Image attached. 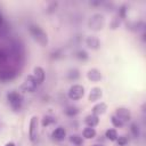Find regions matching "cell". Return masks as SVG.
Masks as SVG:
<instances>
[{
    "label": "cell",
    "instance_id": "obj_1",
    "mask_svg": "<svg viewBox=\"0 0 146 146\" xmlns=\"http://www.w3.org/2000/svg\"><path fill=\"white\" fill-rule=\"evenodd\" d=\"M29 32L31 34V36L42 47H46L48 44V36L47 33L38 25H30L29 27Z\"/></svg>",
    "mask_w": 146,
    "mask_h": 146
},
{
    "label": "cell",
    "instance_id": "obj_2",
    "mask_svg": "<svg viewBox=\"0 0 146 146\" xmlns=\"http://www.w3.org/2000/svg\"><path fill=\"white\" fill-rule=\"evenodd\" d=\"M105 25V18L102 14H94L88 19V27L92 31H100Z\"/></svg>",
    "mask_w": 146,
    "mask_h": 146
},
{
    "label": "cell",
    "instance_id": "obj_3",
    "mask_svg": "<svg viewBox=\"0 0 146 146\" xmlns=\"http://www.w3.org/2000/svg\"><path fill=\"white\" fill-rule=\"evenodd\" d=\"M7 99L9 105L14 111H19L23 105V97L17 91H10L7 94Z\"/></svg>",
    "mask_w": 146,
    "mask_h": 146
},
{
    "label": "cell",
    "instance_id": "obj_4",
    "mask_svg": "<svg viewBox=\"0 0 146 146\" xmlns=\"http://www.w3.org/2000/svg\"><path fill=\"white\" fill-rule=\"evenodd\" d=\"M36 87H38V82L35 81L33 75H29V76H26V79L22 83L21 90L23 92H34L36 90Z\"/></svg>",
    "mask_w": 146,
    "mask_h": 146
},
{
    "label": "cell",
    "instance_id": "obj_5",
    "mask_svg": "<svg viewBox=\"0 0 146 146\" xmlns=\"http://www.w3.org/2000/svg\"><path fill=\"white\" fill-rule=\"evenodd\" d=\"M83 95H84V88L80 84H73L67 92L68 98L72 100H79L83 97Z\"/></svg>",
    "mask_w": 146,
    "mask_h": 146
},
{
    "label": "cell",
    "instance_id": "obj_6",
    "mask_svg": "<svg viewBox=\"0 0 146 146\" xmlns=\"http://www.w3.org/2000/svg\"><path fill=\"white\" fill-rule=\"evenodd\" d=\"M122 123H123V125L125 124V123H128L129 121H130V119H131V113H130V111L128 110V108H125V107H119L116 111H115V114H114Z\"/></svg>",
    "mask_w": 146,
    "mask_h": 146
},
{
    "label": "cell",
    "instance_id": "obj_7",
    "mask_svg": "<svg viewBox=\"0 0 146 146\" xmlns=\"http://www.w3.org/2000/svg\"><path fill=\"white\" fill-rule=\"evenodd\" d=\"M38 135V117L36 116H32L31 121H30V129H29V137L32 141L35 140Z\"/></svg>",
    "mask_w": 146,
    "mask_h": 146
},
{
    "label": "cell",
    "instance_id": "obj_8",
    "mask_svg": "<svg viewBox=\"0 0 146 146\" xmlns=\"http://www.w3.org/2000/svg\"><path fill=\"white\" fill-rule=\"evenodd\" d=\"M86 44L88 46V48H90L92 50H97L100 47V41H99V39L97 36L90 35V36H88L86 39Z\"/></svg>",
    "mask_w": 146,
    "mask_h": 146
},
{
    "label": "cell",
    "instance_id": "obj_9",
    "mask_svg": "<svg viewBox=\"0 0 146 146\" xmlns=\"http://www.w3.org/2000/svg\"><path fill=\"white\" fill-rule=\"evenodd\" d=\"M103 96V90L99 87H94L91 88L90 92H89V102H97L102 98Z\"/></svg>",
    "mask_w": 146,
    "mask_h": 146
},
{
    "label": "cell",
    "instance_id": "obj_10",
    "mask_svg": "<svg viewBox=\"0 0 146 146\" xmlns=\"http://www.w3.org/2000/svg\"><path fill=\"white\" fill-rule=\"evenodd\" d=\"M44 76H46V74H44V71H43L42 67H40V66L34 67V70H33V78L35 79L38 84H41L44 81Z\"/></svg>",
    "mask_w": 146,
    "mask_h": 146
},
{
    "label": "cell",
    "instance_id": "obj_11",
    "mask_svg": "<svg viewBox=\"0 0 146 146\" xmlns=\"http://www.w3.org/2000/svg\"><path fill=\"white\" fill-rule=\"evenodd\" d=\"M87 78H88L90 81H92V82H98V81L102 80L103 75H102V73H100L99 70H97V68H91V70L88 71Z\"/></svg>",
    "mask_w": 146,
    "mask_h": 146
},
{
    "label": "cell",
    "instance_id": "obj_12",
    "mask_svg": "<svg viewBox=\"0 0 146 146\" xmlns=\"http://www.w3.org/2000/svg\"><path fill=\"white\" fill-rule=\"evenodd\" d=\"M51 136H52V138H54L55 140H57V141L64 140V138L66 137V130H65L64 128H62V127H58V128H56V129L52 131Z\"/></svg>",
    "mask_w": 146,
    "mask_h": 146
},
{
    "label": "cell",
    "instance_id": "obj_13",
    "mask_svg": "<svg viewBox=\"0 0 146 146\" xmlns=\"http://www.w3.org/2000/svg\"><path fill=\"white\" fill-rule=\"evenodd\" d=\"M106 110H107V105L105 103H98V104H96L92 107V114H95V115L98 116V115L104 114L106 112Z\"/></svg>",
    "mask_w": 146,
    "mask_h": 146
},
{
    "label": "cell",
    "instance_id": "obj_14",
    "mask_svg": "<svg viewBox=\"0 0 146 146\" xmlns=\"http://www.w3.org/2000/svg\"><path fill=\"white\" fill-rule=\"evenodd\" d=\"M84 122H86V124H87L88 127L94 128V127H96V125L99 123V119H98L97 115H95V114H90V115L86 116Z\"/></svg>",
    "mask_w": 146,
    "mask_h": 146
},
{
    "label": "cell",
    "instance_id": "obj_15",
    "mask_svg": "<svg viewBox=\"0 0 146 146\" xmlns=\"http://www.w3.org/2000/svg\"><path fill=\"white\" fill-rule=\"evenodd\" d=\"M16 73L13 71H0V80L1 81H9L15 78Z\"/></svg>",
    "mask_w": 146,
    "mask_h": 146
},
{
    "label": "cell",
    "instance_id": "obj_16",
    "mask_svg": "<svg viewBox=\"0 0 146 146\" xmlns=\"http://www.w3.org/2000/svg\"><path fill=\"white\" fill-rule=\"evenodd\" d=\"M82 136L86 138V139H92L95 136H96V130L94 128H90V127H87L83 129L82 131Z\"/></svg>",
    "mask_w": 146,
    "mask_h": 146
},
{
    "label": "cell",
    "instance_id": "obj_17",
    "mask_svg": "<svg viewBox=\"0 0 146 146\" xmlns=\"http://www.w3.org/2000/svg\"><path fill=\"white\" fill-rule=\"evenodd\" d=\"M79 76H80V72H79V70L78 68H71L68 72H67V79L68 80H76V79H79Z\"/></svg>",
    "mask_w": 146,
    "mask_h": 146
},
{
    "label": "cell",
    "instance_id": "obj_18",
    "mask_svg": "<svg viewBox=\"0 0 146 146\" xmlns=\"http://www.w3.org/2000/svg\"><path fill=\"white\" fill-rule=\"evenodd\" d=\"M105 137H106L107 139H110L111 141H114V140H116V138H117V132H116L115 129H108V130H106V132H105Z\"/></svg>",
    "mask_w": 146,
    "mask_h": 146
},
{
    "label": "cell",
    "instance_id": "obj_19",
    "mask_svg": "<svg viewBox=\"0 0 146 146\" xmlns=\"http://www.w3.org/2000/svg\"><path fill=\"white\" fill-rule=\"evenodd\" d=\"M65 114L67 115V116H75L78 113H79V110H78V107H75V106H68L67 108H65Z\"/></svg>",
    "mask_w": 146,
    "mask_h": 146
},
{
    "label": "cell",
    "instance_id": "obj_20",
    "mask_svg": "<svg viewBox=\"0 0 146 146\" xmlns=\"http://www.w3.org/2000/svg\"><path fill=\"white\" fill-rule=\"evenodd\" d=\"M130 131L132 133V136L135 138H138L140 136V129H139V125L137 123H132L131 127H130Z\"/></svg>",
    "mask_w": 146,
    "mask_h": 146
},
{
    "label": "cell",
    "instance_id": "obj_21",
    "mask_svg": "<svg viewBox=\"0 0 146 146\" xmlns=\"http://www.w3.org/2000/svg\"><path fill=\"white\" fill-rule=\"evenodd\" d=\"M70 141L76 146H80L82 144V137L79 135H72V136H70Z\"/></svg>",
    "mask_w": 146,
    "mask_h": 146
},
{
    "label": "cell",
    "instance_id": "obj_22",
    "mask_svg": "<svg viewBox=\"0 0 146 146\" xmlns=\"http://www.w3.org/2000/svg\"><path fill=\"white\" fill-rule=\"evenodd\" d=\"M111 122H112V124H113L114 127H116V128H121V127H123V123H122L115 115H113V116L111 117Z\"/></svg>",
    "mask_w": 146,
    "mask_h": 146
},
{
    "label": "cell",
    "instance_id": "obj_23",
    "mask_svg": "<svg viewBox=\"0 0 146 146\" xmlns=\"http://www.w3.org/2000/svg\"><path fill=\"white\" fill-rule=\"evenodd\" d=\"M76 57L79 58V59H81V60H86V59H88V54H87V51H84V50H79L78 52H76Z\"/></svg>",
    "mask_w": 146,
    "mask_h": 146
},
{
    "label": "cell",
    "instance_id": "obj_24",
    "mask_svg": "<svg viewBox=\"0 0 146 146\" xmlns=\"http://www.w3.org/2000/svg\"><path fill=\"white\" fill-rule=\"evenodd\" d=\"M54 122H55V119L54 117H51V116H44L43 120H42V125L43 127H47V125H49V124H51Z\"/></svg>",
    "mask_w": 146,
    "mask_h": 146
},
{
    "label": "cell",
    "instance_id": "obj_25",
    "mask_svg": "<svg viewBox=\"0 0 146 146\" xmlns=\"http://www.w3.org/2000/svg\"><path fill=\"white\" fill-rule=\"evenodd\" d=\"M116 140H117V144H119L120 146H124V145L128 143V138H127L125 136H120V137L116 138Z\"/></svg>",
    "mask_w": 146,
    "mask_h": 146
},
{
    "label": "cell",
    "instance_id": "obj_26",
    "mask_svg": "<svg viewBox=\"0 0 146 146\" xmlns=\"http://www.w3.org/2000/svg\"><path fill=\"white\" fill-rule=\"evenodd\" d=\"M119 25H120V21H119V18H114L113 21H112V23H111V27L114 30V29H116V27H119Z\"/></svg>",
    "mask_w": 146,
    "mask_h": 146
},
{
    "label": "cell",
    "instance_id": "obj_27",
    "mask_svg": "<svg viewBox=\"0 0 146 146\" xmlns=\"http://www.w3.org/2000/svg\"><path fill=\"white\" fill-rule=\"evenodd\" d=\"M3 23V17H2V15H1V13H0V25Z\"/></svg>",
    "mask_w": 146,
    "mask_h": 146
},
{
    "label": "cell",
    "instance_id": "obj_28",
    "mask_svg": "<svg viewBox=\"0 0 146 146\" xmlns=\"http://www.w3.org/2000/svg\"><path fill=\"white\" fill-rule=\"evenodd\" d=\"M5 146H15V144L14 143H7Z\"/></svg>",
    "mask_w": 146,
    "mask_h": 146
},
{
    "label": "cell",
    "instance_id": "obj_29",
    "mask_svg": "<svg viewBox=\"0 0 146 146\" xmlns=\"http://www.w3.org/2000/svg\"><path fill=\"white\" fill-rule=\"evenodd\" d=\"M94 146H103V145H98V144H96V145H94Z\"/></svg>",
    "mask_w": 146,
    "mask_h": 146
}]
</instances>
